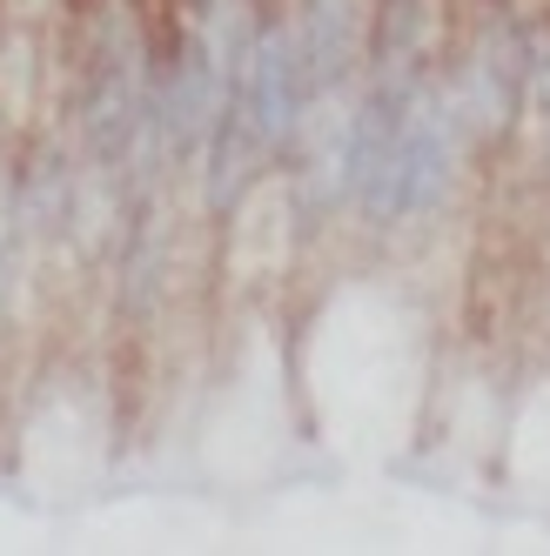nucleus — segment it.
<instances>
[{"label":"nucleus","mask_w":550,"mask_h":556,"mask_svg":"<svg viewBox=\"0 0 550 556\" xmlns=\"http://www.w3.org/2000/svg\"><path fill=\"white\" fill-rule=\"evenodd\" d=\"M141 74H148V21L128 0H95L74 27L67 61V122L82 162L122 188L128 148L141 128Z\"/></svg>","instance_id":"f257e3e1"},{"label":"nucleus","mask_w":550,"mask_h":556,"mask_svg":"<svg viewBox=\"0 0 550 556\" xmlns=\"http://www.w3.org/2000/svg\"><path fill=\"white\" fill-rule=\"evenodd\" d=\"M524 41H530V21H490L477 27V41L463 54L443 61V74H429L437 101L450 108V122L463 135L470 154L497 148L524 114Z\"/></svg>","instance_id":"f03ea898"},{"label":"nucleus","mask_w":550,"mask_h":556,"mask_svg":"<svg viewBox=\"0 0 550 556\" xmlns=\"http://www.w3.org/2000/svg\"><path fill=\"white\" fill-rule=\"evenodd\" d=\"M470 148L450 122V108L437 101V88L423 81V94L410 101V122L397 135V168H389V228H423L457 202Z\"/></svg>","instance_id":"7ed1b4c3"},{"label":"nucleus","mask_w":550,"mask_h":556,"mask_svg":"<svg viewBox=\"0 0 550 556\" xmlns=\"http://www.w3.org/2000/svg\"><path fill=\"white\" fill-rule=\"evenodd\" d=\"M82 148H61L54 135H34L27 148L8 154V181H0V222H8L27 255H48L54 242H67L82 222Z\"/></svg>","instance_id":"20e7f679"},{"label":"nucleus","mask_w":550,"mask_h":556,"mask_svg":"<svg viewBox=\"0 0 550 556\" xmlns=\"http://www.w3.org/2000/svg\"><path fill=\"white\" fill-rule=\"evenodd\" d=\"M289 41L302 67L309 101H336L363 81V41H370V0H283Z\"/></svg>","instance_id":"39448f33"},{"label":"nucleus","mask_w":550,"mask_h":556,"mask_svg":"<svg viewBox=\"0 0 550 556\" xmlns=\"http://www.w3.org/2000/svg\"><path fill=\"white\" fill-rule=\"evenodd\" d=\"M437 61V0H370L363 81H429Z\"/></svg>","instance_id":"423d86ee"},{"label":"nucleus","mask_w":550,"mask_h":556,"mask_svg":"<svg viewBox=\"0 0 550 556\" xmlns=\"http://www.w3.org/2000/svg\"><path fill=\"white\" fill-rule=\"evenodd\" d=\"M0 181H8V148H0Z\"/></svg>","instance_id":"0eeeda50"}]
</instances>
